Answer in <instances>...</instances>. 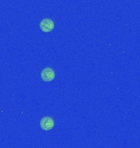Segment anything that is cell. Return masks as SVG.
Instances as JSON below:
<instances>
[{"instance_id":"1","label":"cell","mask_w":140,"mask_h":148,"mask_svg":"<svg viewBox=\"0 0 140 148\" xmlns=\"http://www.w3.org/2000/svg\"><path fill=\"white\" fill-rule=\"evenodd\" d=\"M40 30L43 32H50L54 29V22L49 19V18H44L39 23Z\"/></svg>"},{"instance_id":"2","label":"cell","mask_w":140,"mask_h":148,"mask_svg":"<svg viewBox=\"0 0 140 148\" xmlns=\"http://www.w3.org/2000/svg\"><path fill=\"white\" fill-rule=\"evenodd\" d=\"M40 76L43 82H51L55 78V72L53 71V69L50 68H45L44 69H43Z\"/></svg>"},{"instance_id":"3","label":"cell","mask_w":140,"mask_h":148,"mask_svg":"<svg viewBox=\"0 0 140 148\" xmlns=\"http://www.w3.org/2000/svg\"><path fill=\"white\" fill-rule=\"evenodd\" d=\"M40 127L44 131H49L54 127V121L50 117H43L40 120Z\"/></svg>"}]
</instances>
